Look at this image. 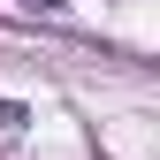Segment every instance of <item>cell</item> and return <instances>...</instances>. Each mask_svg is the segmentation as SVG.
Segmentation results:
<instances>
[{
	"instance_id": "cell-1",
	"label": "cell",
	"mask_w": 160,
	"mask_h": 160,
	"mask_svg": "<svg viewBox=\"0 0 160 160\" xmlns=\"http://www.w3.org/2000/svg\"><path fill=\"white\" fill-rule=\"evenodd\" d=\"M31 122V107H23V99H0V130H23Z\"/></svg>"
},
{
	"instance_id": "cell-2",
	"label": "cell",
	"mask_w": 160,
	"mask_h": 160,
	"mask_svg": "<svg viewBox=\"0 0 160 160\" xmlns=\"http://www.w3.org/2000/svg\"><path fill=\"white\" fill-rule=\"evenodd\" d=\"M23 8H38V15H61V8H69V0H23Z\"/></svg>"
}]
</instances>
